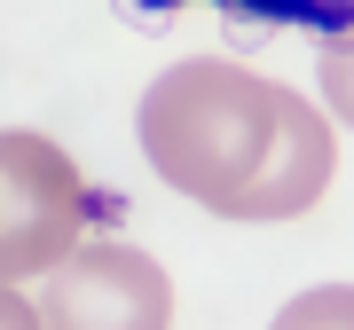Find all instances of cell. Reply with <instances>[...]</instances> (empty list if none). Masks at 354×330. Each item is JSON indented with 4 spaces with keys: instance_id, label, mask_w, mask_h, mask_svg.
Instances as JSON below:
<instances>
[{
    "instance_id": "obj_1",
    "label": "cell",
    "mask_w": 354,
    "mask_h": 330,
    "mask_svg": "<svg viewBox=\"0 0 354 330\" xmlns=\"http://www.w3.org/2000/svg\"><path fill=\"white\" fill-rule=\"evenodd\" d=\"M276 102L283 87L228 55H189V64H165L142 87V157L165 189H181L189 204L236 220V197L252 189L268 134H276Z\"/></svg>"
},
{
    "instance_id": "obj_2",
    "label": "cell",
    "mask_w": 354,
    "mask_h": 330,
    "mask_svg": "<svg viewBox=\"0 0 354 330\" xmlns=\"http://www.w3.org/2000/svg\"><path fill=\"white\" fill-rule=\"evenodd\" d=\"M87 229V181L64 142L0 126V283H32Z\"/></svg>"
},
{
    "instance_id": "obj_3",
    "label": "cell",
    "mask_w": 354,
    "mask_h": 330,
    "mask_svg": "<svg viewBox=\"0 0 354 330\" xmlns=\"http://www.w3.org/2000/svg\"><path fill=\"white\" fill-rule=\"evenodd\" d=\"M39 330H174V275L118 236H79L39 275Z\"/></svg>"
},
{
    "instance_id": "obj_4",
    "label": "cell",
    "mask_w": 354,
    "mask_h": 330,
    "mask_svg": "<svg viewBox=\"0 0 354 330\" xmlns=\"http://www.w3.org/2000/svg\"><path fill=\"white\" fill-rule=\"evenodd\" d=\"M330 173H339V134H330V118H315L283 87L276 134H268V157H260L252 189L236 197V220H299L307 204H323Z\"/></svg>"
},
{
    "instance_id": "obj_5",
    "label": "cell",
    "mask_w": 354,
    "mask_h": 330,
    "mask_svg": "<svg viewBox=\"0 0 354 330\" xmlns=\"http://www.w3.org/2000/svg\"><path fill=\"white\" fill-rule=\"evenodd\" d=\"M268 330H354V299H346V283H315V291H299Z\"/></svg>"
},
{
    "instance_id": "obj_6",
    "label": "cell",
    "mask_w": 354,
    "mask_h": 330,
    "mask_svg": "<svg viewBox=\"0 0 354 330\" xmlns=\"http://www.w3.org/2000/svg\"><path fill=\"white\" fill-rule=\"evenodd\" d=\"M0 330H39V315H32V299L16 291V283H0Z\"/></svg>"
},
{
    "instance_id": "obj_7",
    "label": "cell",
    "mask_w": 354,
    "mask_h": 330,
    "mask_svg": "<svg viewBox=\"0 0 354 330\" xmlns=\"http://www.w3.org/2000/svg\"><path fill=\"white\" fill-rule=\"evenodd\" d=\"M323 87H330V110H346V39H330V55H323Z\"/></svg>"
}]
</instances>
